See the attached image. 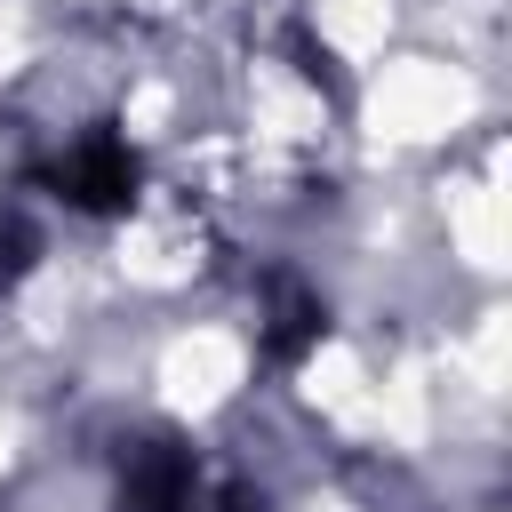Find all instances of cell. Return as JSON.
I'll return each mask as SVG.
<instances>
[{
  "mask_svg": "<svg viewBox=\"0 0 512 512\" xmlns=\"http://www.w3.org/2000/svg\"><path fill=\"white\" fill-rule=\"evenodd\" d=\"M56 192L88 216H120L136 200V152L120 136H80L64 160H56Z\"/></svg>",
  "mask_w": 512,
  "mask_h": 512,
  "instance_id": "obj_1",
  "label": "cell"
},
{
  "mask_svg": "<svg viewBox=\"0 0 512 512\" xmlns=\"http://www.w3.org/2000/svg\"><path fill=\"white\" fill-rule=\"evenodd\" d=\"M192 504V456L176 440H144L120 464V512H184Z\"/></svg>",
  "mask_w": 512,
  "mask_h": 512,
  "instance_id": "obj_2",
  "label": "cell"
},
{
  "mask_svg": "<svg viewBox=\"0 0 512 512\" xmlns=\"http://www.w3.org/2000/svg\"><path fill=\"white\" fill-rule=\"evenodd\" d=\"M304 344H320V304L296 280H280L272 288V320H264V360H296Z\"/></svg>",
  "mask_w": 512,
  "mask_h": 512,
  "instance_id": "obj_3",
  "label": "cell"
},
{
  "mask_svg": "<svg viewBox=\"0 0 512 512\" xmlns=\"http://www.w3.org/2000/svg\"><path fill=\"white\" fill-rule=\"evenodd\" d=\"M24 264H32V232H24V224H0V288H8Z\"/></svg>",
  "mask_w": 512,
  "mask_h": 512,
  "instance_id": "obj_4",
  "label": "cell"
},
{
  "mask_svg": "<svg viewBox=\"0 0 512 512\" xmlns=\"http://www.w3.org/2000/svg\"><path fill=\"white\" fill-rule=\"evenodd\" d=\"M224 512H272V504H264L256 488H224Z\"/></svg>",
  "mask_w": 512,
  "mask_h": 512,
  "instance_id": "obj_5",
  "label": "cell"
}]
</instances>
